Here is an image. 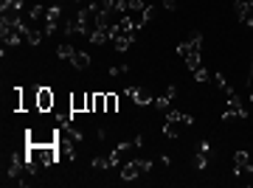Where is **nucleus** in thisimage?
<instances>
[{"label": "nucleus", "mask_w": 253, "mask_h": 188, "mask_svg": "<svg viewBox=\"0 0 253 188\" xmlns=\"http://www.w3.org/2000/svg\"><path fill=\"white\" fill-rule=\"evenodd\" d=\"M71 110L73 113H87V93H71Z\"/></svg>", "instance_id": "obj_12"}, {"label": "nucleus", "mask_w": 253, "mask_h": 188, "mask_svg": "<svg viewBox=\"0 0 253 188\" xmlns=\"http://www.w3.org/2000/svg\"><path fill=\"white\" fill-rule=\"evenodd\" d=\"M234 11H236V17H239V23L253 26V0H236Z\"/></svg>", "instance_id": "obj_7"}, {"label": "nucleus", "mask_w": 253, "mask_h": 188, "mask_svg": "<svg viewBox=\"0 0 253 188\" xmlns=\"http://www.w3.org/2000/svg\"><path fill=\"white\" fill-rule=\"evenodd\" d=\"M197 152H200V154H208V152H211V146H208V141H200Z\"/></svg>", "instance_id": "obj_22"}, {"label": "nucleus", "mask_w": 253, "mask_h": 188, "mask_svg": "<svg viewBox=\"0 0 253 188\" xmlns=\"http://www.w3.org/2000/svg\"><path fill=\"white\" fill-rule=\"evenodd\" d=\"M161 3H163V9H166V11H174V9H177V0H161Z\"/></svg>", "instance_id": "obj_20"}, {"label": "nucleus", "mask_w": 253, "mask_h": 188, "mask_svg": "<svg viewBox=\"0 0 253 188\" xmlns=\"http://www.w3.org/2000/svg\"><path fill=\"white\" fill-rule=\"evenodd\" d=\"M93 169H113L110 157H93Z\"/></svg>", "instance_id": "obj_16"}, {"label": "nucleus", "mask_w": 253, "mask_h": 188, "mask_svg": "<svg viewBox=\"0 0 253 188\" xmlns=\"http://www.w3.org/2000/svg\"><path fill=\"white\" fill-rule=\"evenodd\" d=\"M90 54H87V51H76V54H73V59H71V68H76V71H87V68H90Z\"/></svg>", "instance_id": "obj_11"}, {"label": "nucleus", "mask_w": 253, "mask_h": 188, "mask_svg": "<svg viewBox=\"0 0 253 188\" xmlns=\"http://www.w3.org/2000/svg\"><path fill=\"white\" fill-rule=\"evenodd\" d=\"M152 169V160H129L121 169V180L124 183H129V180H135V177H141V174H146V171Z\"/></svg>", "instance_id": "obj_4"}, {"label": "nucleus", "mask_w": 253, "mask_h": 188, "mask_svg": "<svg viewBox=\"0 0 253 188\" xmlns=\"http://www.w3.org/2000/svg\"><path fill=\"white\" fill-rule=\"evenodd\" d=\"M56 96L51 87H37V113H54Z\"/></svg>", "instance_id": "obj_5"}, {"label": "nucleus", "mask_w": 253, "mask_h": 188, "mask_svg": "<svg viewBox=\"0 0 253 188\" xmlns=\"http://www.w3.org/2000/svg\"><path fill=\"white\" fill-rule=\"evenodd\" d=\"M251 101H253V90H251Z\"/></svg>", "instance_id": "obj_24"}, {"label": "nucleus", "mask_w": 253, "mask_h": 188, "mask_svg": "<svg viewBox=\"0 0 253 188\" xmlns=\"http://www.w3.org/2000/svg\"><path fill=\"white\" fill-rule=\"evenodd\" d=\"M126 93H129V99L135 101V104H155L152 93L144 90V87H126Z\"/></svg>", "instance_id": "obj_10"}, {"label": "nucleus", "mask_w": 253, "mask_h": 188, "mask_svg": "<svg viewBox=\"0 0 253 188\" xmlns=\"http://www.w3.org/2000/svg\"><path fill=\"white\" fill-rule=\"evenodd\" d=\"M245 171H251V174H253L251 154H248V152H236L234 154V174H236V177H242Z\"/></svg>", "instance_id": "obj_8"}, {"label": "nucleus", "mask_w": 253, "mask_h": 188, "mask_svg": "<svg viewBox=\"0 0 253 188\" xmlns=\"http://www.w3.org/2000/svg\"><path fill=\"white\" fill-rule=\"evenodd\" d=\"M26 144H59V129H45V126H34L26 132Z\"/></svg>", "instance_id": "obj_3"}, {"label": "nucleus", "mask_w": 253, "mask_h": 188, "mask_svg": "<svg viewBox=\"0 0 253 188\" xmlns=\"http://www.w3.org/2000/svg\"><path fill=\"white\" fill-rule=\"evenodd\" d=\"M93 113H107V101H104V93H96V107Z\"/></svg>", "instance_id": "obj_15"}, {"label": "nucleus", "mask_w": 253, "mask_h": 188, "mask_svg": "<svg viewBox=\"0 0 253 188\" xmlns=\"http://www.w3.org/2000/svg\"><path fill=\"white\" fill-rule=\"evenodd\" d=\"M73 3H82V0H73Z\"/></svg>", "instance_id": "obj_25"}, {"label": "nucleus", "mask_w": 253, "mask_h": 188, "mask_svg": "<svg viewBox=\"0 0 253 188\" xmlns=\"http://www.w3.org/2000/svg\"><path fill=\"white\" fill-rule=\"evenodd\" d=\"M194 124V118L180 113V110H166V115H163V135L166 138H177L180 135V126H191Z\"/></svg>", "instance_id": "obj_2"}, {"label": "nucleus", "mask_w": 253, "mask_h": 188, "mask_svg": "<svg viewBox=\"0 0 253 188\" xmlns=\"http://www.w3.org/2000/svg\"><path fill=\"white\" fill-rule=\"evenodd\" d=\"M206 166H208V154H200V152H197V157H194V169L203 171Z\"/></svg>", "instance_id": "obj_17"}, {"label": "nucleus", "mask_w": 253, "mask_h": 188, "mask_svg": "<svg viewBox=\"0 0 253 188\" xmlns=\"http://www.w3.org/2000/svg\"><path fill=\"white\" fill-rule=\"evenodd\" d=\"M93 107H96V93H87V113H93Z\"/></svg>", "instance_id": "obj_21"}, {"label": "nucleus", "mask_w": 253, "mask_h": 188, "mask_svg": "<svg viewBox=\"0 0 253 188\" xmlns=\"http://www.w3.org/2000/svg\"><path fill=\"white\" fill-rule=\"evenodd\" d=\"M191 73H194V79H197V81H208V71L203 68V65H200L197 71H191Z\"/></svg>", "instance_id": "obj_18"}, {"label": "nucleus", "mask_w": 253, "mask_h": 188, "mask_svg": "<svg viewBox=\"0 0 253 188\" xmlns=\"http://www.w3.org/2000/svg\"><path fill=\"white\" fill-rule=\"evenodd\" d=\"M245 84H248V87L253 84V56H251V71H248V79H245Z\"/></svg>", "instance_id": "obj_23"}, {"label": "nucleus", "mask_w": 253, "mask_h": 188, "mask_svg": "<svg viewBox=\"0 0 253 188\" xmlns=\"http://www.w3.org/2000/svg\"><path fill=\"white\" fill-rule=\"evenodd\" d=\"M174 96H177V87H166L163 90V96H158V99H155V107L158 110H163V113H166V110H172V99Z\"/></svg>", "instance_id": "obj_9"}, {"label": "nucleus", "mask_w": 253, "mask_h": 188, "mask_svg": "<svg viewBox=\"0 0 253 188\" xmlns=\"http://www.w3.org/2000/svg\"><path fill=\"white\" fill-rule=\"evenodd\" d=\"M73 54H76V48H73L71 42H62L59 48H56V56H59V59H65V62H71Z\"/></svg>", "instance_id": "obj_13"}, {"label": "nucleus", "mask_w": 253, "mask_h": 188, "mask_svg": "<svg viewBox=\"0 0 253 188\" xmlns=\"http://www.w3.org/2000/svg\"><path fill=\"white\" fill-rule=\"evenodd\" d=\"M225 99H228V110L222 113V121H231V118H248V110H245V104L239 101L236 93H231V96H225Z\"/></svg>", "instance_id": "obj_6"}, {"label": "nucleus", "mask_w": 253, "mask_h": 188, "mask_svg": "<svg viewBox=\"0 0 253 188\" xmlns=\"http://www.w3.org/2000/svg\"><path fill=\"white\" fill-rule=\"evenodd\" d=\"M104 101H107V113H118V96L116 93H104Z\"/></svg>", "instance_id": "obj_14"}, {"label": "nucleus", "mask_w": 253, "mask_h": 188, "mask_svg": "<svg viewBox=\"0 0 253 188\" xmlns=\"http://www.w3.org/2000/svg\"><path fill=\"white\" fill-rule=\"evenodd\" d=\"M200 51H203V34H200V31H194L186 42L177 45V54L186 59V68H189V71H197L200 65H203L200 62Z\"/></svg>", "instance_id": "obj_1"}, {"label": "nucleus", "mask_w": 253, "mask_h": 188, "mask_svg": "<svg viewBox=\"0 0 253 188\" xmlns=\"http://www.w3.org/2000/svg\"><path fill=\"white\" fill-rule=\"evenodd\" d=\"M155 14H158V9H155V6H146V11H144V26H146V23H152Z\"/></svg>", "instance_id": "obj_19"}]
</instances>
